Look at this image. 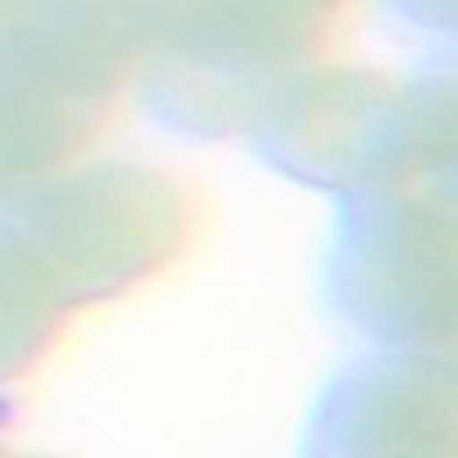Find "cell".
I'll use <instances>...</instances> for the list:
<instances>
[{
    "instance_id": "30bf717a",
    "label": "cell",
    "mask_w": 458,
    "mask_h": 458,
    "mask_svg": "<svg viewBox=\"0 0 458 458\" xmlns=\"http://www.w3.org/2000/svg\"><path fill=\"white\" fill-rule=\"evenodd\" d=\"M19 5L23 0H0V37L10 32V23H14V14H19Z\"/></svg>"
},
{
    "instance_id": "ba28073f",
    "label": "cell",
    "mask_w": 458,
    "mask_h": 458,
    "mask_svg": "<svg viewBox=\"0 0 458 458\" xmlns=\"http://www.w3.org/2000/svg\"><path fill=\"white\" fill-rule=\"evenodd\" d=\"M69 312L47 261L0 216V390L42 367Z\"/></svg>"
},
{
    "instance_id": "9c48e42d",
    "label": "cell",
    "mask_w": 458,
    "mask_h": 458,
    "mask_svg": "<svg viewBox=\"0 0 458 458\" xmlns=\"http://www.w3.org/2000/svg\"><path fill=\"white\" fill-rule=\"evenodd\" d=\"M390 5H394L403 19L422 23V28H431V32H454V14H458L454 0H390Z\"/></svg>"
},
{
    "instance_id": "8992f818",
    "label": "cell",
    "mask_w": 458,
    "mask_h": 458,
    "mask_svg": "<svg viewBox=\"0 0 458 458\" xmlns=\"http://www.w3.org/2000/svg\"><path fill=\"white\" fill-rule=\"evenodd\" d=\"M308 454H454V367L436 349L376 353L330 376L308 427Z\"/></svg>"
},
{
    "instance_id": "5b68a950",
    "label": "cell",
    "mask_w": 458,
    "mask_h": 458,
    "mask_svg": "<svg viewBox=\"0 0 458 458\" xmlns=\"http://www.w3.org/2000/svg\"><path fill=\"white\" fill-rule=\"evenodd\" d=\"M179 10L183 0H23L0 37V73L110 120Z\"/></svg>"
},
{
    "instance_id": "6da1fadb",
    "label": "cell",
    "mask_w": 458,
    "mask_h": 458,
    "mask_svg": "<svg viewBox=\"0 0 458 458\" xmlns=\"http://www.w3.org/2000/svg\"><path fill=\"white\" fill-rule=\"evenodd\" d=\"M257 151L280 174L326 193L454 179V79L399 83L380 69L312 64L257 120Z\"/></svg>"
},
{
    "instance_id": "3957f363",
    "label": "cell",
    "mask_w": 458,
    "mask_h": 458,
    "mask_svg": "<svg viewBox=\"0 0 458 458\" xmlns=\"http://www.w3.org/2000/svg\"><path fill=\"white\" fill-rule=\"evenodd\" d=\"M69 308L124 298L198 243V188L147 161H92L0 202Z\"/></svg>"
},
{
    "instance_id": "277c9868",
    "label": "cell",
    "mask_w": 458,
    "mask_h": 458,
    "mask_svg": "<svg viewBox=\"0 0 458 458\" xmlns=\"http://www.w3.org/2000/svg\"><path fill=\"white\" fill-rule=\"evenodd\" d=\"M344 321L390 349L454 344V188L440 179L344 193L326 257Z\"/></svg>"
},
{
    "instance_id": "7a4b0ae2",
    "label": "cell",
    "mask_w": 458,
    "mask_h": 458,
    "mask_svg": "<svg viewBox=\"0 0 458 458\" xmlns=\"http://www.w3.org/2000/svg\"><path fill=\"white\" fill-rule=\"evenodd\" d=\"M358 0H183L142 69V101L188 138L252 133L280 83L312 69Z\"/></svg>"
},
{
    "instance_id": "52a82bcc",
    "label": "cell",
    "mask_w": 458,
    "mask_h": 458,
    "mask_svg": "<svg viewBox=\"0 0 458 458\" xmlns=\"http://www.w3.org/2000/svg\"><path fill=\"white\" fill-rule=\"evenodd\" d=\"M106 114L79 110L32 83L0 73V202L69 170L101 138Z\"/></svg>"
}]
</instances>
